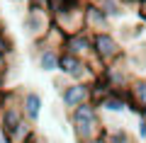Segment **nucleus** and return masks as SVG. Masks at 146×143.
<instances>
[{
    "label": "nucleus",
    "instance_id": "a211bd4d",
    "mask_svg": "<svg viewBox=\"0 0 146 143\" xmlns=\"http://www.w3.org/2000/svg\"><path fill=\"white\" fill-rule=\"evenodd\" d=\"M29 143H46V141H44V138H39V133H36V136H34V138H32V141H29Z\"/></svg>",
    "mask_w": 146,
    "mask_h": 143
},
{
    "label": "nucleus",
    "instance_id": "412c9836",
    "mask_svg": "<svg viewBox=\"0 0 146 143\" xmlns=\"http://www.w3.org/2000/svg\"><path fill=\"white\" fill-rule=\"evenodd\" d=\"M0 143H7V138H5V133L0 131Z\"/></svg>",
    "mask_w": 146,
    "mask_h": 143
},
{
    "label": "nucleus",
    "instance_id": "1a4fd4ad",
    "mask_svg": "<svg viewBox=\"0 0 146 143\" xmlns=\"http://www.w3.org/2000/svg\"><path fill=\"white\" fill-rule=\"evenodd\" d=\"M42 107H44V100L39 92L29 90V92H22V112H25V117L29 119L32 124L39 121V117H42Z\"/></svg>",
    "mask_w": 146,
    "mask_h": 143
},
{
    "label": "nucleus",
    "instance_id": "20e7f679",
    "mask_svg": "<svg viewBox=\"0 0 146 143\" xmlns=\"http://www.w3.org/2000/svg\"><path fill=\"white\" fill-rule=\"evenodd\" d=\"M61 51L90 61L93 58V34L85 32V29L76 32V34H66L63 36V44H61Z\"/></svg>",
    "mask_w": 146,
    "mask_h": 143
},
{
    "label": "nucleus",
    "instance_id": "6e6552de",
    "mask_svg": "<svg viewBox=\"0 0 146 143\" xmlns=\"http://www.w3.org/2000/svg\"><path fill=\"white\" fill-rule=\"evenodd\" d=\"M83 24H85V32H90V34H98V32H110L112 20H110V17L105 15V12L100 10L98 5H93V3H85V10H83Z\"/></svg>",
    "mask_w": 146,
    "mask_h": 143
},
{
    "label": "nucleus",
    "instance_id": "f3484780",
    "mask_svg": "<svg viewBox=\"0 0 146 143\" xmlns=\"http://www.w3.org/2000/svg\"><path fill=\"white\" fill-rule=\"evenodd\" d=\"M7 53H0V71H7Z\"/></svg>",
    "mask_w": 146,
    "mask_h": 143
},
{
    "label": "nucleus",
    "instance_id": "9d476101",
    "mask_svg": "<svg viewBox=\"0 0 146 143\" xmlns=\"http://www.w3.org/2000/svg\"><path fill=\"white\" fill-rule=\"evenodd\" d=\"M58 49H46V46H36V66L44 73L58 71Z\"/></svg>",
    "mask_w": 146,
    "mask_h": 143
},
{
    "label": "nucleus",
    "instance_id": "f257e3e1",
    "mask_svg": "<svg viewBox=\"0 0 146 143\" xmlns=\"http://www.w3.org/2000/svg\"><path fill=\"white\" fill-rule=\"evenodd\" d=\"M68 121H71V126H73V133H76V141L78 143L93 141V138L107 133L102 119H100V109L93 107L90 102L71 109V112H68Z\"/></svg>",
    "mask_w": 146,
    "mask_h": 143
},
{
    "label": "nucleus",
    "instance_id": "423d86ee",
    "mask_svg": "<svg viewBox=\"0 0 146 143\" xmlns=\"http://www.w3.org/2000/svg\"><path fill=\"white\" fill-rule=\"evenodd\" d=\"M90 85L93 82H68V85H63V90H61L63 107L71 112V109L80 107V104L90 102Z\"/></svg>",
    "mask_w": 146,
    "mask_h": 143
},
{
    "label": "nucleus",
    "instance_id": "2eb2a0df",
    "mask_svg": "<svg viewBox=\"0 0 146 143\" xmlns=\"http://www.w3.org/2000/svg\"><path fill=\"white\" fill-rule=\"evenodd\" d=\"M5 80H7V71H0V102H3V97H5Z\"/></svg>",
    "mask_w": 146,
    "mask_h": 143
},
{
    "label": "nucleus",
    "instance_id": "f8f14e48",
    "mask_svg": "<svg viewBox=\"0 0 146 143\" xmlns=\"http://www.w3.org/2000/svg\"><path fill=\"white\" fill-rule=\"evenodd\" d=\"M34 136H36L34 124H32L29 119L25 117V119H22V121H20V124H17V126L10 131V133H7L5 138H7V143H29Z\"/></svg>",
    "mask_w": 146,
    "mask_h": 143
},
{
    "label": "nucleus",
    "instance_id": "ddd939ff",
    "mask_svg": "<svg viewBox=\"0 0 146 143\" xmlns=\"http://www.w3.org/2000/svg\"><path fill=\"white\" fill-rule=\"evenodd\" d=\"M107 143H129V136H127L122 129H112V131H107Z\"/></svg>",
    "mask_w": 146,
    "mask_h": 143
},
{
    "label": "nucleus",
    "instance_id": "dca6fc26",
    "mask_svg": "<svg viewBox=\"0 0 146 143\" xmlns=\"http://www.w3.org/2000/svg\"><path fill=\"white\" fill-rule=\"evenodd\" d=\"M136 12H139V17L146 22V0H141L139 5H136Z\"/></svg>",
    "mask_w": 146,
    "mask_h": 143
},
{
    "label": "nucleus",
    "instance_id": "39448f33",
    "mask_svg": "<svg viewBox=\"0 0 146 143\" xmlns=\"http://www.w3.org/2000/svg\"><path fill=\"white\" fill-rule=\"evenodd\" d=\"M25 29L34 41H42L44 36H46V32L51 29V15L44 12V10H29V7H27Z\"/></svg>",
    "mask_w": 146,
    "mask_h": 143
},
{
    "label": "nucleus",
    "instance_id": "f03ea898",
    "mask_svg": "<svg viewBox=\"0 0 146 143\" xmlns=\"http://www.w3.org/2000/svg\"><path fill=\"white\" fill-rule=\"evenodd\" d=\"M124 56H127L124 46L119 44V39L112 32H98V34H93V61L98 66L105 68L110 63L122 61Z\"/></svg>",
    "mask_w": 146,
    "mask_h": 143
},
{
    "label": "nucleus",
    "instance_id": "4468645a",
    "mask_svg": "<svg viewBox=\"0 0 146 143\" xmlns=\"http://www.w3.org/2000/svg\"><path fill=\"white\" fill-rule=\"evenodd\" d=\"M49 3H51V0H27V7H29V10H44V12H49Z\"/></svg>",
    "mask_w": 146,
    "mask_h": 143
},
{
    "label": "nucleus",
    "instance_id": "0eeeda50",
    "mask_svg": "<svg viewBox=\"0 0 146 143\" xmlns=\"http://www.w3.org/2000/svg\"><path fill=\"white\" fill-rule=\"evenodd\" d=\"M124 100L127 107L139 117V114H146V78L136 75L131 80V85L124 90Z\"/></svg>",
    "mask_w": 146,
    "mask_h": 143
},
{
    "label": "nucleus",
    "instance_id": "aec40b11",
    "mask_svg": "<svg viewBox=\"0 0 146 143\" xmlns=\"http://www.w3.org/2000/svg\"><path fill=\"white\" fill-rule=\"evenodd\" d=\"M124 3H129V5H139L141 0H124Z\"/></svg>",
    "mask_w": 146,
    "mask_h": 143
},
{
    "label": "nucleus",
    "instance_id": "7ed1b4c3",
    "mask_svg": "<svg viewBox=\"0 0 146 143\" xmlns=\"http://www.w3.org/2000/svg\"><path fill=\"white\" fill-rule=\"evenodd\" d=\"M100 78H102L105 82H107L112 90H124V87L131 85V80H134V73H131L129 63H127V58H122V61L117 63H110V66H105L102 71H100Z\"/></svg>",
    "mask_w": 146,
    "mask_h": 143
},
{
    "label": "nucleus",
    "instance_id": "9b49d317",
    "mask_svg": "<svg viewBox=\"0 0 146 143\" xmlns=\"http://www.w3.org/2000/svg\"><path fill=\"white\" fill-rule=\"evenodd\" d=\"M127 90V87H124ZM124 90H112L107 95V97L100 102V112H110V114H122V112H127V100H124Z\"/></svg>",
    "mask_w": 146,
    "mask_h": 143
},
{
    "label": "nucleus",
    "instance_id": "6ab92c4d",
    "mask_svg": "<svg viewBox=\"0 0 146 143\" xmlns=\"http://www.w3.org/2000/svg\"><path fill=\"white\" fill-rule=\"evenodd\" d=\"M7 32H5V24H3V20H0V36H5Z\"/></svg>",
    "mask_w": 146,
    "mask_h": 143
}]
</instances>
